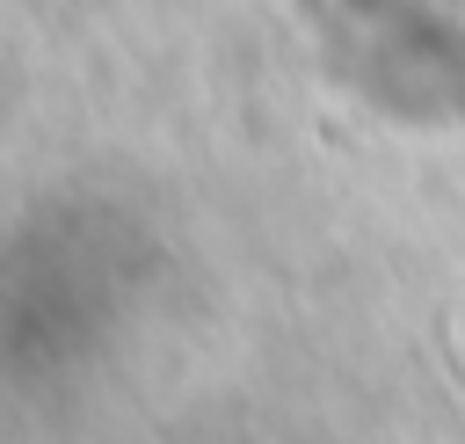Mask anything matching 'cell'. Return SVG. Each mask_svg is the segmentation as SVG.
I'll use <instances>...</instances> for the list:
<instances>
[{
    "label": "cell",
    "instance_id": "obj_1",
    "mask_svg": "<svg viewBox=\"0 0 465 444\" xmlns=\"http://www.w3.org/2000/svg\"><path fill=\"white\" fill-rule=\"evenodd\" d=\"M341 80L392 109L465 116V0H298Z\"/></svg>",
    "mask_w": 465,
    "mask_h": 444
}]
</instances>
